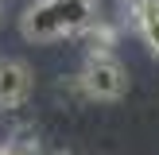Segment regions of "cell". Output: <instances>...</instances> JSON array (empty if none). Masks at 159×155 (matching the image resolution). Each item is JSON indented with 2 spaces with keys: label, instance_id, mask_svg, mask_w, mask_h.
Segmentation results:
<instances>
[{
  "label": "cell",
  "instance_id": "1",
  "mask_svg": "<svg viewBox=\"0 0 159 155\" xmlns=\"http://www.w3.org/2000/svg\"><path fill=\"white\" fill-rule=\"evenodd\" d=\"M97 20V0H35L20 16V31L31 43H54L89 31Z\"/></svg>",
  "mask_w": 159,
  "mask_h": 155
},
{
  "label": "cell",
  "instance_id": "2",
  "mask_svg": "<svg viewBox=\"0 0 159 155\" xmlns=\"http://www.w3.org/2000/svg\"><path fill=\"white\" fill-rule=\"evenodd\" d=\"M78 85L93 101H116V97L128 93V70L113 54H89L82 74H78Z\"/></svg>",
  "mask_w": 159,
  "mask_h": 155
},
{
  "label": "cell",
  "instance_id": "3",
  "mask_svg": "<svg viewBox=\"0 0 159 155\" xmlns=\"http://www.w3.org/2000/svg\"><path fill=\"white\" fill-rule=\"evenodd\" d=\"M31 93V70L20 58H0V108H20Z\"/></svg>",
  "mask_w": 159,
  "mask_h": 155
},
{
  "label": "cell",
  "instance_id": "4",
  "mask_svg": "<svg viewBox=\"0 0 159 155\" xmlns=\"http://www.w3.org/2000/svg\"><path fill=\"white\" fill-rule=\"evenodd\" d=\"M132 20H136V31H140V39H144V46L159 58V8L148 0V4H140L136 12H132Z\"/></svg>",
  "mask_w": 159,
  "mask_h": 155
},
{
  "label": "cell",
  "instance_id": "5",
  "mask_svg": "<svg viewBox=\"0 0 159 155\" xmlns=\"http://www.w3.org/2000/svg\"><path fill=\"white\" fill-rule=\"evenodd\" d=\"M120 4H124V8H132V12H136V8H140V4H148V0H120Z\"/></svg>",
  "mask_w": 159,
  "mask_h": 155
},
{
  "label": "cell",
  "instance_id": "6",
  "mask_svg": "<svg viewBox=\"0 0 159 155\" xmlns=\"http://www.w3.org/2000/svg\"><path fill=\"white\" fill-rule=\"evenodd\" d=\"M54 155H66V151H54Z\"/></svg>",
  "mask_w": 159,
  "mask_h": 155
},
{
  "label": "cell",
  "instance_id": "7",
  "mask_svg": "<svg viewBox=\"0 0 159 155\" xmlns=\"http://www.w3.org/2000/svg\"><path fill=\"white\" fill-rule=\"evenodd\" d=\"M152 4H155V8H159V0H152Z\"/></svg>",
  "mask_w": 159,
  "mask_h": 155
}]
</instances>
